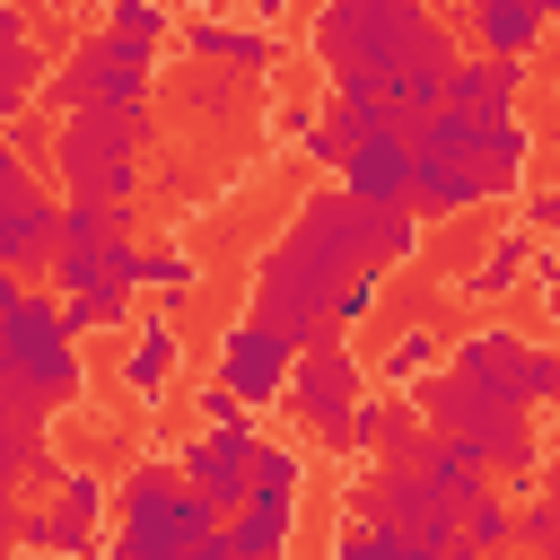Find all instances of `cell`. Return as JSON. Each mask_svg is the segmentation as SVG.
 <instances>
[{
  "label": "cell",
  "mask_w": 560,
  "mask_h": 560,
  "mask_svg": "<svg viewBox=\"0 0 560 560\" xmlns=\"http://www.w3.org/2000/svg\"><path fill=\"white\" fill-rule=\"evenodd\" d=\"M306 44L324 61V88L332 96H368L394 131H411L420 114H438L446 70L464 52L455 26L429 0H315Z\"/></svg>",
  "instance_id": "1"
},
{
  "label": "cell",
  "mask_w": 560,
  "mask_h": 560,
  "mask_svg": "<svg viewBox=\"0 0 560 560\" xmlns=\"http://www.w3.org/2000/svg\"><path fill=\"white\" fill-rule=\"evenodd\" d=\"M158 131H166L158 105H96V114H61L44 149L70 201H140V158Z\"/></svg>",
  "instance_id": "2"
},
{
  "label": "cell",
  "mask_w": 560,
  "mask_h": 560,
  "mask_svg": "<svg viewBox=\"0 0 560 560\" xmlns=\"http://www.w3.org/2000/svg\"><path fill=\"white\" fill-rule=\"evenodd\" d=\"M210 525H228L184 472H175V455H140L122 481H114V560H175L192 534H210Z\"/></svg>",
  "instance_id": "3"
},
{
  "label": "cell",
  "mask_w": 560,
  "mask_h": 560,
  "mask_svg": "<svg viewBox=\"0 0 560 560\" xmlns=\"http://www.w3.org/2000/svg\"><path fill=\"white\" fill-rule=\"evenodd\" d=\"M402 402H411V411H420L429 429H446V438H464V446H472V455H481L490 472H508V481H516V472H534V455H542V438H534V420H525L516 402H490V394H481V385H464L455 368H438V376H420V385H411Z\"/></svg>",
  "instance_id": "4"
},
{
  "label": "cell",
  "mask_w": 560,
  "mask_h": 560,
  "mask_svg": "<svg viewBox=\"0 0 560 560\" xmlns=\"http://www.w3.org/2000/svg\"><path fill=\"white\" fill-rule=\"evenodd\" d=\"M70 341H79V332L61 324V298H35V289H26V298L0 315V394H26V402H44V411L79 402L88 368H79Z\"/></svg>",
  "instance_id": "5"
},
{
  "label": "cell",
  "mask_w": 560,
  "mask_h": 560,
  "mask_svg": "<svg viewBox=\"0 0 560 560\" xmlns=\"http://www.w3.org/2000/svg\"><path fill=\"white\" fill-rule=\"evenodd\" d=\"M149 79H158V44L122 35V26H96L61 70H44V105L52 114H96V105H149Z\"/></svg>",
  "instance_id": "6"
},
{
  "label": "cell",
  "mask_w": 560,
  "mask_h": 560,
  "mask_svg": "<svg viewBox=\"0 0 560 560\" xmlns=\"http://www.w3.org/2000/svg\"><path fill=\"white\" fill-rule=\"evenodd\" d=\"M324 446H341L350 455V411L368 402V359L350 350V332H324V341H306L298 359H289V394H280Z\"/></svg>",
  "instance_id": "7"
},
{
  "label": "cell",
  "mask_w": 560,
  "mask_h": 560,
  "mask_svg": "<svg viewBox=\"0 0 560 560\" xmlns=\"http://www.w3.org/2000/svg\"><path fill=\"white\" fill-rule=\"evenodd\" d=\"M446 368L464 385H481L490 402H516V411L551 402V350H534L516 324H472L464 341H446Z\"/></svg>",
  "instance_id": "8"
},
{
  "label": "cell",
  "mask_w": 560,
  "mask_h": 560,
  "mask_svg": "<svg viewBox=\"0 0 560 560\" xmlns=\"http://www.w3.org/2000/svg\"><path fill=\"white\" fill-rule=\"evenodd\" d=\"M105 508H114V481L70 464V472H52V508H18V551L96 560L105 551Z\"/></svg>",
  "instance_id": "9"
},
{
  "label": "cell",
  "mask_w": 560,
  "mask_h": 560,
  "mask_svg": "<svg viewBox=\"0 0 560 560\" xmlns=\"http://www.w3.org/2000/svg\"><path fill=\"white\" fill-rule=\"evenodd\" d=\"M52 254V192L18 140H0V271H44Z\"/></svg>",
  "instance_id": "10"
},
{
  "label": "cell",
  "mask_w": 560,
  "mask_h": 560,
  "mask_svg": "<svg viewBox=\"0 0 560 560\" xmlns=\"http://www.w3.org/2000/svg\"><path fill=\"white\" fill-rule=\"evenodd\" d=\"M289 359H298V350H289L262 315H236V324L219 332V350H210V376H219L236 402H254V411H262V402H280V394H289Z\"/></svg>",
  "instance_id": "11"
},
{
  "label": "cell",
  "mask_w": 560,
  "mask_h": 560,
  "mask_svg": "<svg viewBox=\"0 0 560 560\" xmlns=\"http://www.w3.org/2000/svg\"><path fill=\"white\" fill-rule=\"evenodd\" d=\"M254 438H262V429H192V438L175 446V472H184L219 516H236V508H245V472H254Z\"/></svg>",
  "instance_id": "12"
},
{
  "label": "cell",
  "mask_w": 560,
  "mask_h": 560,
  "mask_svg": "<svg viewBox=\"0 0 560 560\" xmlns=\"http://www.w3.org/2000/svg\"><path fill=\"white\" fill-rule=\"evenodd\" d=\"M411 175H420V158H411V140L402 131H385V140H359L341 166H332V184L350 192V201H376V210H411Z\"/></svg>",
  "instance_id": "13"
},
{
  "label": "cell",
  "mask_w": 560,
  "mask_h": 560,
  "mask_svg": "<svg viewBox=\"0 0 560 560\" xmlns=\"http://www.w3.org/2000/svg\"><path fill=\"white\" fill-rule=\"evenodd\" d=\"M525 79H534L525 61H499V52H455V70H446V96H438V105H455V114L490 122V114H516Z\"/></svg>",
  "instance_id": "14"
},
{
  "label": "cell",
  "mask_w": 560,
  "mask_h": 560,
  "mask_svg": "<svg viewBox=\"0 0 560 560\" xmlns=\"http://www.w3.org/2000/svg\"><path fill=\"white\" fill-rule=\"evenodd\" d=\"M455 18L472 35V52H499V61H534V44L551 35V18L534 0H464Z\"/></svg>",
  "instance_id": "15"
},
{
  "label": "cell",
  "mask_w": 560,
  "mask_h": 560,
  "mask_svg": "<svg viewBox=\"0 0 560 560\" xmlns=\"http://www.w3.org/2000/svg\"><path fill=\"white\" fill-rule=\"evenodd\" d=\"M184 52L254 79V70H271V61H280V35H271V26H228V18H210V9H201V18H184Z\"/></svg>",
  "instance_id": "16"
},
{
  "label": "cell",
  "mask_w": 560,
  "mask_h": 560,
  "mask_svg": "<svg viewBox=\"0 0 560 560\" xmlns=\"http://www.w3.org/2000/svg\"><path fill=\"white\" fill-rule=\"evenodd\" d=\"M385 131H394V122H385V114H376V105H368V96H324V105H315V122H306V140H298V149H306V158H315V166H341V158H350V149H359V140H385Z\"/></svg>",
  "instance_id": "17"
},
{
  "label": "cell",
  "mask_w": 560,
  "mask_h": 560,
  "mask_svg": "<svg viewBox=\"0 0 560 560\" xmlns=\"http://www.w3.org/2000/svg\"><path fill=\"white\" fill-rule=\"evenodd\" d=\"M534 149H542V140H534L525 114H490V122H481V158H472V166H481V192H490V201H516Z\"/></svg>",
  "instance_id": "18"
},
{
  "label": "cell",
  "mask_w": 560,
  "mask_h": 560,
  "mask_svg": "<svg viewBox=\"0 0 560 560\" xmlns=\"http://www.w3.org/2000/svg\"><path fill=\"white\" fill-rule=\"evenodd\" d=\"M166 385H175V315H140V332H131V350H122V394H131L140 411H158Z\"/></svg>",
  "instance_id": "19"
},
{
  "label": "cell",
  "mask_w": 560,
  "mask_h": 560,
  "mask_svg": "<svg viewBox=\"0 0 560 560\" xmlns=\"http://www.w3.org/2000/svg\"><path fill=\"white\" fill-rule=\"evenodd\" d=\"M411 210H420V228H429V219H455V210H490L481 166H420V175H411Z\"/></svg>",
  "instance_id": "20"
},
{
  "label": "cell",
  "mask_w": 560,
  "mask_h": 560,
  "mask_svg": "<svg viewBox=\"0 0 560 560\" xmlns=\"http://www.w3.org/2000/svg\"><path fill=\"white\" fill-rule=\"evenodd\" d=\"M438 368H446V341H438L429 324H402V332L385 341V359H376L368 376H376L385 394H411V385H420V376H438Z\"/></svg>",
  "instance_id": "21"
},
{
  "label": "cell",
  "mask_w": 560,
  "mask_h": 560,
  "mask_svg": "<svg viewBox=\"0 0 560 560\" xmlns=\"http://www.w3.org/2000/svg\"><path fill=\"white\" fill-rule=\"evenodd\" d=\"M298 490H306V446H271V438H254L245 499H254V508H298Z\"/></svg>",
  "instance_id": "22"
},
{
  "label": "cell",
  "mask_w": 560,
  "mask_h": 560,
  "mask_svg": "<svg viewBox=\"0 0 560 560\" xmlns=\"http://www.w3.org/2000/svg\"><path fill=\"white\" fill-rule=\"evenodd\" d=\"M289 542H298V508H236L228 516V551L236 560H289Z\"/></svg>",
  "instance_id": "23"
},
{
  "label": "cell",
  "mask_w": 560,
  "mask_h": 560,
  "mask_svg": "<svg viewBox=\"0 0 560 560\" xmlns=\"http://www.w3.org/2000/svg\"><path fill=\"white\" fill-rule=\"evenodd\" d=\"M525 271H534V236H490V254H481V262H472V271H464L455 289L490 306V298H508V289H516Z\"/></svg>",
  "instance_id": "24"
},
{
  "label": "cell",
  "mask_w": 560,
  "mask_h": 560,
  "mask_svg": "<svg viewBox=\"0 0 560 560\" xmlns=\"http://www.w3.org/2000/svg\"><path fill=\"white\" fill-rule=\"evenodd\" d=\"M44 70H52V61H44L26 35H18V44H0V131H9V122H26V105L44 96Z\"/></svg>",
  "instance_id": "25"
},
{
  "label": "cell",
  "mask_w": 560,
  "mask_h": 560,
  "mask_svg": "<svg viewBox=\"0 0 560 560\" xmlns=\"http://www.w3.org/2000/svg\"><path fill=\"white\" fill-rule=\"evenodd\" d=\"M516 551H542V542H560V481H534V472H516Z\"/></svg>",
  "instance_id": "26"
},
{
  "label": "cell",
  "mask_w": 560,
  "mask_h": 560,
  "mask_svg": "<svg viewBox=\"0 0 560 560\" xmlns=\"http://www.w3.org/2000/svg\"><path fill=\"white\" fill-rule=\"evenodd\" d=\"M61 324H70V332H122V324H131V289H114V280H96V289H79V298H61Z\"/></svg>",
  "instance_id": "27"
},
{
  "label": "cell",
  "mask_w": 560,
  "mask_h": 560,
  "mask_svg": "<svg viewBox=\"0 0 560 560\" xmlns=\"http://www.w3.org/2000/svg\"><path fill=\"white\" fill-rule=\"evenodd\" d=\"M464 542H472L481 560H499V551L516 542V508H508L499 490H481V499H464Z\"/></svg>",
  "instance_id": "28"
},
{
  "label": "cell",
  "mask_w": 560,
  "mask_h": 560,
  "mask_svg": "<svg viewBox=\"0 0 560 560\" xmlns=\"http://www.w3.org/2000/svg\"><path fill=\"white\" fill-rule=\"evenodd\" d=\"M376 298H385V280H376V262H368V271H350V280L332 289V306H324V324H332V332H359V324L376 315Z\"/></svg>",
  "instance_id": "29"
},
{
  "label": "cell",
  "mask_w": 560,
  "mask_h": 560,
  "mask_svg": "<svg viewBox=\"0 0 560 560\" xmlns=\"http://www.w3.org/2000/svg\"><path fill=\"white\" fill-rule=\"evenodd\" d=\"M201 271H192V254H175V245H140V289H158V298H184Z\"/></svg>",
  "instance_id": "30"
},
{
  "label": "cell",
  "mask_w": 560,
  "mask_h": 560,
  "mask_svg": "<svg viewBox=\"0 0 560 560\" xmlns=\"http://www.w3.org/2000/svg\"><path fill=\"white\" fill-rule=\"evenodd\" d=\"M44 271L61 280V298H79V289H96V280H105L96 245H52V254H44Z\"/></svg>",
  "instance_id": "31"
},
{
  "label": "cell",
  "mask_w": 560,
  "mask_h": 560,
  "mask_svg": "<svg viewBox=\"0 0 560 560\" xmlns=\"http://www.w3.org/2000/svg\"><path fill=\"white\" fill-rule=\"evenodd\" d=\"M332 560H394V542H385V525L376 516H341V534H332Z\"/></svg>",
  "instance_id": "32"
},
{
  "label": "cell",
  "mask_w": 560,
  "mask_h": 560,
  "mask_svg": "<svg viewBox=\"0 0 560 560\" xmlns=\"http://www.w3.org/2000/svg\"><path fill=\"white\" fill-rule=\"evenodd\" d=\"M105 236V201H52V245H96Z\"/></svg>",
  "instance_id": "33"
},
{
  "label": "cell",
  "mask_w": 560,
  "mask_h": 560,
  "mask_svg": "<svg viewBox=\"0 0 560 560\" xmlns=\"http://www.w3.org/2000/svg\"><path fill=\"white\" fill-rule=\"evenodd\" d=\"M192 420H201V429H254V402H236V394L210 376V385L192 394Z\"/></svg>",
  "instance_id": "34"
},
{
  "label": "cell",
  "mask_w": 560,
  "mask_h": 560,
  "mask_svg": "<svg viewBox=\"0 0 560 560\" xmlns=\"http://www.w3.org/2000/svg\"><path fill=\"white\" fill-rule=\"evenodd\" d=\"M105 26H122L140 44H166V9L158 0H105Z\"/></svg>",
  "instance_id": "35"
},
{
  "label": "cell",
  "mask_w": 560,
  "mask_h": 560,
  "mask_svg": "<svg viewBox=\"0 0 560 560\" xmlns=\"http://www.w3.org/2000/svg\"><path fill=\"white\" fill-rule=\"evenodd\" d=\"M96 262H105V280H114V289H131V298H140V245H131V236H114V228H105V236H96Z\"/></svg>",
  "instance_id": "36"
},
{
  "label": "cell",
  "mask_w": 560,
  "mask_h": 560,
  "mask_svg": "<svg viewBox=\"0 0 560 560\" xmlns=\"http://www.w3.org/2000/svg\"><path fill=\"white\" fill-rule=\"evenodd\" d=\"M525 280H542V315L560 324V245H534V271Z\"/></svg>",
  "instance_id": "37"
},
{
  "label": "cell",
  "mask_w": 560,
  "mask_h": 560,
  "mask_svg": "<svg viewBox=\"0 0 560 560\" xmlns=\"http://www.w3.org/2000/svg\"><path fill=\"white\" fill-rule=\"evenodd\" d=\"M175 560H236V551H228V525H210V534H192V542H184Z\"/></svg>",
  "instance_id": "38"
},
{
  "label": "cell",
  "mask_w": 560,
  "mask_h": 560,
  "mask_svg": "<svg viewBox=\"0 0 560 560\" xmlns=\"http://www.w3.org/2000/svg\"><path fill=\"white\" fill-rule=\"evenodd\" d=\"M18 551V481H0V560Z\"/></svg>",
  "instance_id": "39"
},
{
  "label": "cell",
  "mask_w": 560,
  "mask_h": 560,
  "mask_svg": "<svg viewBox=\"0 0 560 560\" xmlns=\"http://www.w3.org/2000/svg\"><path fill=\"white\" fill-rule=\"evenodd\" d=\"M18 35H26V9H18V0H0V44H18Z\"/></svg>",
  "instance_id": "40"
},
{
  "label": "cell",
  "mask_w": 560,
  "mask_h": 560,
  "mask_svg": "<svg viewBox=\"0 0 560 560\" xmlns=\"http://www.w3.org/2000/svg\"><path fill=\"white\" fill-rule=\"evenodd\" d=\"M245 9H254V18L271 26V35H280V18H289V0H245Z\"/></svg>",
  "instance_id": "41"
},
{
  "label": "cell",
  "mask_w": 560,
  "mask_h": 560,
  "mask_svg": "<svg viewBox=\"0 0 560 560\" xmlns=\"http://www.w3.org/2000/svg\"><path fill=\"white\" fill-rule=\"evenodd\" d=\"M18 298H26V280H18V271H0V315H9Z\"/></svg>",
  "instance_id": "42"
},
{
  "label": "cell",
  "mask_w": 560,
  "mask_h": 560,
  "mask_svg": "<svg viewBox=\"0 0 560 560\" xmlns=\"http://www.w3.org/2000/svg\"><path fill=\"white\" fill-rule=\"evenodd\" d=\"M551 402H560V359H551Z\"/></svg>",
  "instance_id": "43"
},
{
  "label": "cell",
  "mask_w": 560,
  "mask_h": 560,
  "mask_svg": "<svg viewBox=\"0 0 560 560\" xmlns=\"http://www.w3.org/2000/svg\"><path fill=\"white\" fill-rule=\"evenodd\" d=\"M534 560H560V542H542V551H534Z\"/></svg>",
  "instance_id": "44"
},
{
  "label": "cell",
  "mask_w": 560,
  "mask_h": 560,
  "mask_svg": "<svg viewBox=\"0 0 560 560\" xmlns=\"http://www.w3.org/2000/svg\"><path fill=\"white\" fill-rule=\"evenodd\" d=\"M446 9H464V0H446Z\"/></svg>",
  "instance_id": "45"
},
{
  "label": "cell",
  "mask_w": 560,
  "mask_h": 560,
  "mask_svg": "<svg viewBox=\"0 0 560 560\" xmlns=\"http://www.w3.org/2000/svg\"><path fill=\"white\" fill-rule=\"evenodd\" d=\"M516 560H534V551H516Z\"/></svg>",
  "instance_id": "46"
},
{
  "label": "cell",
  "mask_w": 560,
  "mask_h": 560,
  "mask_svg": "<svg viewBox=\"0 0 560 560\" xmlns=\"http://www.w3.org/2000/svg\"><path fill=\"white\" fill-rule=\"evenodd\" d=\"M96 560H114V551H96Z\"/></svg>",
  "instance_id": "47"
}]
</instances>
